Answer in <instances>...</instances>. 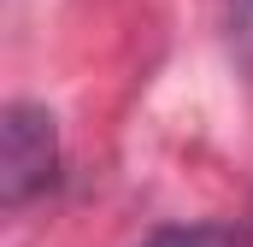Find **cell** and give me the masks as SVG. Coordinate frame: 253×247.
<instances>
[{
	"label": "cell",
	"mask_w": 253,
	"mask_h": 247,
	"mask_svg": "<svg viewBox=\"0 0 253 247\" xmlns=\"http://www.w3.org/2000/svg\"><path fill=\"white\" fill-rule=\"evenodd\" d=\"M59 183V129L53 112L36 100H12L6 124H0V194L6 206H30L36 194Z\"/></svg>",
	"instance_id": "1"
},
{
	"label": "cell",
	"mask_w": 253,
	"mask_h": 247,
	"mask_svg": "<svg viewBox=\"0 0 253 247\" xmlns=\"http://www.w3.org/2000/svg\"><path fill=\"white\" fill-rule=\"evenodd\" d=\"M141 247H242V230H230V224H165Z\"/></svg>",
	"instance_id": "2"
},
{
	"label": "cell",
	"mask_w": 253,
	"mask_h": 247,
	"mask_svg": "<svg viewBox=\"0 0 253 247\" xmlns=\"http://www.w3.org/2000/svg\"><path fill=\"white\" fill-rule=\"evenodd\" d=\"M230 41L253 59V0H230Z\"/></svg>",
	"instance_id": "3"
}]
</instances>
